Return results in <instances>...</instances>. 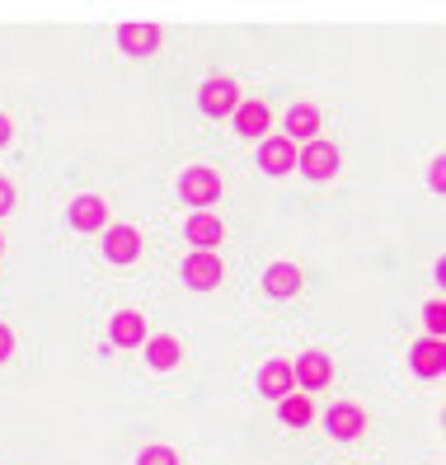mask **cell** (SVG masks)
Here are the masks:
<instances>
[{"mask_svg":"<svg viewBox=\"0 0 446 465\" xmlns=\"http://www.w3.org/2000/svg\"><path fill=\"white\" fill-rule=\"evenodd\" d=\"M188 240L198 244V250H212V244H221V222H216L212 212L188 216Z\"/></svg>","mask_w":446,"mask_h":465,"instance_id":"18","label":"cell"},{"mask_svg":"<svg viewBox=\"0 0 446 465\" xmlns=\"http://www.w3.org/2000/svg\"><path fill=\"white\" fill-rule=\"evenodd\" d=\"M114 343L118 348H136V343H146V320L136 315V311H123L114 320Z\"/></svg>","mask_w":446,"mask_h":465,"instance_id":"17","label":"cell"},{"mask_svg":"<svg viewBox=\"0 0 446 465\" xmlns=\"http://www.w3.org/2000/svg\"><path fill=\"white\" fill-rule=\"evenodd\" d=\"M179 358H183V348H179V339H170V334H155V339L146 343V362H151L155 371H170Z\"/></svg>","mask_w":446,"mask_h":465,"instance_id":"15","label":"cell"},{"mask_svg":"<svg viewBox=\"0 0 446 465\" xmlns=\"http://www.w3.org/2000/svg\"><path fill=\"white\" fill-rule=\"evenodd\" d=\"M362 428H367V414H362L357 404H333V409H329V432L339 437V442H352V437H362Z\"/></svg>","mask_w":446,"mask_h":465,"instance_id":"7","label":"cell"},{"mask_svg":"<svg viewBox=\"0 0 446 465\" xmlns=\"http://www.w3.org/2000/svg\"><path fill=\"white\" fill-rule=\"evenodd\" d=\"M183 282L198 287V292L216 287V282H221V259H216V250H193V254L183 259Z\"/></svg>","mask_w":446,"mask_h":465,"instance_id":"4","label":"cell"},{"mask_svg":"<svg viewBox=\"0 0 446 465\" xmlns=\"http://www.w3.org/2000/svg\"><path fill=\"white\" fill-rule=\"evenodd\" d=\"M71 226H75V231H104V226H108L104 198H75V203H71Z\"/></svg>","mask_w":446,"mask_h":465,"instance_id":"11","label":"cell"},{"mask_svg":"<svg viewBox=\"0 0 446 465\" xmlns=\"http://www.w3.org/2000/svg\"><path fill=\"white\" fill-rule=\"evenodd\" d=\"M296 170H305L311 179H333L339 170V146L315 136V142H305V151H296Z\"/></svg>","mask_w":446,"mask_h":465,"instance_id":"1","label":"cell"},{"mask_svg":"<svg viewBox=\"0 0 446 465\" xmlns=\"http://www.w3.org/2000/svg\"><path fill=\"white\" fill-rule=\"evenodd\" d=\"M329 376H333V362L324 358V352H305V358L292 367V381H301L305 391H320V386H329Z\"/></svg>","mask_w":446,"mask_h":465,"instance_id":"6","label":"cell"},{"mask_svg":"<svg viewBox=\"0 0 446 465\" xmlns=\"http://www.w3.org/2000/svg\"><path fill=\"white\" fill-rule=\"evenodd\" d=\"M259 165H263L268 174H292V170H296V142H292V136H263Z\"/></svg>","mask_w":446,"mask_h":465,"instance_id":"5","label":"cell"},{"mask_svg":"<svg viewBox=\"0 0 446 465\" xmlns=\"http://www.w3.org/2000/svg\"><path fill=\"white\" fill-rule=\"evenodd\" d=\"M10 136H15V123H10L5 114H0V146H10Z\"/></svg>","mask_w":446,"mask_h":465,"instance_id":"24","label":"cell"},{"mask_svg":"<svg viewBox=\"0 0 446 465\" xmlns=\"http://www.w3.org/2000/svg\"><path fill=\"white\" fill-rule=\"evenodd\" d=\"M15 212V188H10V179H0V216H10Z\"/></svg>","mask_w":446,"mask_h":465,"instance_id":"22","label":"cell"},{"mask_svg":"<svg viewBox=\"0 0 446 465\" xmlns=\"http://www.w3.org/2000/svg\"><path fill=\"white\" fill-rule=\"evenodd\" d=\"M136 465H179V456L170 447H151V451H142V460H136Z\"/></svg>","mask_w":446,"mask_h":465,"instance_id":"20","label":"cell"},{"mask_svg":"<svg viewBox=\"0 0 446 465\" xmlns=\"http://www.w3.org/2000/svg\"><path fill=\"white\" fill-rule=\"evenodd\" d=\"M413 371L418 376H441V367H446V343L441 339H423V343H413Z\"/></svg>","mask_w":446,"mask_h":465,"instance_id":"12","label":"cell"},{"mask_svg":"<svg viewBox=\"0 0 446 465\" xmlns=\"http://www.w3.org/2000/svg\"><path fill=\"white\" fill-rule=\"evenodd\" d=\"M104 254L114 259V263H132L136 254H142V235H136L132 226H114L104 235Z\"/></svg>","mask_w":446,"mask_h":465,"instance_id":"9","label":"cell"},{"mask_svg":"<svg viewBox=\"0 0 446 465\" xmlns=\"http://www.w3.org/2000/svg\"><path fill=\"white\" fill-rule=\"evenodd\" d=\"M428 330H432V339H441V330H446V306L441 301H428Z\"/></svg>","mask_w":446,"mask_h":465,"instance_id":"21","label":"cell"},{"mask_svg":"<svg viewBox=\"0 0 446 465\" xmlns=\"http://www.w3.org/2000/svg\"><path fill=\"white\" fill-rule=\"evenodd\" d=\"M315 419V404H311V395H282V423H292V428H305Z\"/></svg>","mask_w":446,"mask_h":465,"instance_id":"19","label":"cell"},{"mask_svg":"<svg viewBox=\"0 0 446 465\" xmlns=\"http://www.w3.org/2000/svg\"><path fill=\"white\" fill-rule=\"evenodd\" d=\"M235 108H240V85L231 75H212L203 85V114L226 118V114H235Z\"/></svg>","mask_w":446,"mask_h":465,"instance_id":"3","label":"cell"},{"mask_svg":"<svg viewBox=\"0 0 446 465\" xmlns=\"http://www.w3.org/2000/svg\"><path fill=\"white\" fill-rule=\"evenodd\" d=\"M441 170H446V160H437V165H432V188H441V183H446V174H441Z\"/></svg>","mask_w":446,"mask_h":465,"instance_id":"25","label":"cell"},{"mask_svg":"<svg viewBox=\"0 0 446 465\" xmlns=\"http://www.w3.org/2000/svg\"><path fill=\"white\" fill-rule=\"evenodd\" d=\"M301 282H305V278H301V268H296V263H273V268L263 272L268 296H292Z\"/></svg>","mask_w":446,"mask_h":465,"instance_id":"14","label":"cell"},{"mask_svg":"<svg viewBox=\"0 0 446 465\" xmlns=\"http://www.w3.org/2000/svg\"><path fill=\"white\" fill-rule=\"evenodd\" d=\"M160 38H164V29L155 19H142V24H127V29H123V47L136 52V57H142V52H155Z\"/></svg>","mask_w":446,"mask_h":465,"instance_id":"10","label":"cell"},{"mask_svg":"<svg viewBox=\"0 0 446 465\" xmlns=\"http://www.w3.org/2000/svg\"><path fill=\"white\" fill-rule=\"evenodd\" d=\"M10 352H15V334L5 330V324H0V362H5V358H10Z\"/></svg>","mask_w":446,"mask_h":465,"instance_id":"23","label":"cell"},{"mask_svg":"<svg viewBox=\"0 0 446 465\" xmlns=\"http://www.w3.org/2000/svg\"><path fill=\"white\" fill-rule=\"evenodd\" d=\"M287 132L296 136V142H315V132H320V108L296 104L292 114H287Z\"/></svg>","mask_w":446,"mask_h":465,"instance_id":"16","label":"cell"},{"mask_svg":"<svg viewBox=\"0 0 446 465\" xmlns=\"http://www.w3.org/2000/svg\"><path fill=\"white\" fill-rule=\"evenodd\" d=\"M179 193H183L193 207H212V203L221 198V179H216V170H207V165H193V170H183V179H179Z\"/></svg>","mask_w":446,"mask_h":465,"instance_id":"2","label":"cell"},{"mask_svg":"<svg viewBox=\"0 0 446 465\" xmlns=\"http://www.w3.org/2000/svg\"><path fill=\"white\" fill-rule=\"evenodd\" d=\"M268 123H273L268 104L240 99V108H235V132H240V136H268Z\"/></svg>","mask_w":446,"mask_h":465,"instance_id":"8","label":"cell"},{"mask_svg":"<svg viewBox=\"0 0 446 465\" xmlns=\"http://www.w3.org/2000/svg\"><path fill=\"white\" fill-rule=\"evenodd\" d=\"M292 362H268L263 371H259V391L263 395H273V400H282V395H292Z\"/></svg>","mask_w":446,"mask_h":465,"instance_id":"13","label":"cell"},{"mask_svg":"<svg viewBox=\"0 0 446 465\" xmlns=\"http://www.w3.org/2000/svg\"><path fill=\"white\" fill-rule=\"evenodd\" d=\"M0 250H5V235H0Z\"/></svg>","mask_w":446,"mask_h":465,"instance_id":"26","label":"cell"}]
</instances>
